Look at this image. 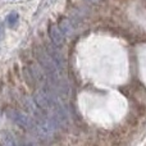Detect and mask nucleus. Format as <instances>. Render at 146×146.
I'll return each instance as SVG.
<instances>
[{"mask_svg": "<svg viewBox=\"0 0 146 146\" xmlns=\"http://www.w3.org/2000/svg\"><path fill=\"white\" fill-rule=\"evenodd\" d=\"M50 33H51V37H53V40L55 41L56 44H60V42H62V37H60V35H59L58 31L54 30V28H51V30H50Z\"/></svg>", "mask_w": 146, "mask_h": 146, "instance_id": "obj_3", "label": "nucleus"}, {"mask_svg": "<svg viewBox=\"0 0 146 146\" xmlns=\"http://www.w3.org/2000/svg\"><path fill=\"white\" fill-rule=\"evenodd\" d=\"M18 21H19V14H18L17 12H12L7 15L5 22H7V25L9 26V27H14V26H17Z\"/></svg>", "mask_w": 146, "mask_h": 146, "instance_id": "obj_2", "label": "nucleus"}, {"mask_svg": "<svg viewBox=\"0 0 146 146\" xmlns=\"http://www.w3.org/2000/svg\"><path fill=\"white\" fill-rule=\"evenodd\" d=\"M3 35H4V31H3L1 26H0V40H1V38H3Z\"/></svg>", "mask_w": 146, "mask_h": 146, "instance_id": "obj_4", "label": "nucleus"}, {"mask_svg": "<svg viewBox=\"0 0 146 146\" xmlns=\"http://www.w3.org/2000/svg\"><path fill=\"white\" fill-rule=\"evenodd\" d=\"M7 115L10 121H13L15 124H18L21 128L27 129V131H31L35 133V121L28 114L23 113L21 110H17V109H9L7 111Z\"/></svg>", "mask_w": 146, "mask_h": 146, "instance_id": "obj_1", "label": "nucleus"}]
</instances>
